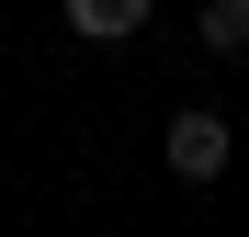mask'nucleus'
<instances>
[{"label": "nucleus", "mask_w": 249, "mask_h": 237, "mask_svg": "<svg viewBox=\"0 0 249 237\" xmlns=\"http://www.w3.org/2000/svg\"><path fill=\"white\" fill-rule=\"evenodd\" d=\"M68 23L91 46H124V34H147V0H68Z\"/></svg>", "instance_id": "f03ea898"}, {"label": "nucleus", "mask_w": 249, "mask_h": 237, "mask_svg": "<svg viewBox=\"0 0 249 237\" xmlns=\"http://www.w3.org/2000/svg\"><path fill=\"white\" fill-rule=\"evenodd\" d=\"M227 147H238V136L215 125V113H170V170H181V181H215Z\"/></svg>", "instance_id": "f257e3e1"}, {"label": "nucleus", "mask_w": 249, "mask_h": 237, "mask_svg": "<svg viewBox=\"0 0 249 237\" xmlns=\"http://www.w3.org/2000/svg\"><path fill=\"white\" fill-rule=\"evenodd\" d=\"M204 46H215V57L249 46V0H204Z\"/></svg>", "instance_id": "7ed1b4c3"}]
</instances>
